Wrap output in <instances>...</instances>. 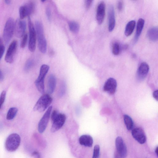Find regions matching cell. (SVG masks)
<instances>
[{
  "instance_id": "cell-18",
  "label": "cell",
  "mask_w": 158,
  "mask_h": 158,
  "mask_svg": "<svg viewBox=\"0 0 158 158\" xmlns=\"http://www.w3.org/2000/svg\"><path fill=\"white\" fill-rule=\"evenodd\" d=\"M79 142L80 144L85 147H91L92 146L93 140L90 135H81L79 138Z\"/></svg>"
},
{
  "instance_id": "cell-30",
  "label": "cell",
  "mask_w": 158,
  "mask_h": 158,
  "mask_svg": "<svg viewBox=\"0 0 158 158\" xmlns=\"http://www.w3.org/2000/svg\"><path fill=\"white\" fill-rule=\"evenodd\" d=\"M6 92L5 90L3 91L0 96V110L4 103L6 97Z\"/></svg>"
},
{
  "instance_id": "cell-37",
  "label": "cell",
  "mask_w": 158,
  "mask_h": 158,
  "mask_svg": "<svg viewBox=\"0 0 158 158\" xmlns=\"http://www.w3.org/2000/svg\"><path fill=\"white\" fill-rule=\"evenodd\" d=\"M32 156L35 158H40V155L39 153L35 151L32 153Z\"/></svg>"
},
{
  "instance_id": "cell-12",
  "label": "cell",
  "mask_w": 158,
  "mask_h": 158,
  "mask_svg": "<svg viewBox=\"0 0 158 158\" xmlns=\"http://www.w3.org/2000/svg\"><path fill=\"white\" fill-rule=\"evenodd\" d=\"M66 118L64 114L59 113L52 121V124L51 129V131L54 132L59 130L64 124Z\"/></svg>"
},
{
  "instance_id": "cell-31",
  "label": "cell",
  "mask_w": 158,
  "mask_h": 158,
  "mask_svg": "<svg viewBox=\"0 0 158 158\" xmlns=\"http://www.w3.org/2000/svg\"><path fill=\"white\" fill-rule=\"evenodd\" d=\"M5 50V47L2 39L0 37V61L2 57Z\"/></svg>"
},
{
  "instance_id": "cell-20",
  "label": "cell",
  "mask_w": 158,
  "mask_h": 158,
  "mask_svg": "<svg viewBox=\"0 0 158 158\" xmlns=\"http://www.w3.org/2000/svg\"><path fill=\"white\" fill-rule=\"evenodd\" d=\"M147 35L150 41L152 42L157 41L158 39V27H153L149 28L147 31Z\"/></svg>"
},
{
  "instance_id": "cell-6",
  "label": "cell",
  "mask_w": 158,
  "mask_h": 158,
  "mask_svg": "<svg viewBox=\"0 0 158 158\" xmlns=\"http://www.w3.org/2000/svg\"><path fill=\"white\" fill-rule=\"evenodd\" d=\"M29 30L28 48L31 52H34L35 49L36 34L35 29L30 17L28 19Z\"/></svg>"
},
{
  "instance_id": "cell-39",
  "label": "cell",
  "mask_w": 158,
  "mask_h": 158,
  "mask_svg": "<svg viewBox=\"0 0 158 158\" xmlns=\"http://www.w3.org/2000/svg\"><path fill=\"white\" fill-rule=\"evenodd\" d=\"M4 79V75L2 71L0 70V82L2 81Z\"/></svg>"
},
{
  "instance_id": "cell-17",
  "label": "cell",
  "mask_w": 158,
  "mask_h": 158,
  "mask_svg": "<svg viewBox=\"0 0 158 158\" xmlns=\"http://www.w3.org/2000/svg\"><path fill=\"white\" fill-rule=\"evenodd\" d=\"M149 70L148 65L145 62H142L139 65L137 71V75L139 79L144 78Z\"/></svg>"
},
{
  "instance_id": "cell-5",
  "label": "cell",
  "mask_w": 158,
  "mask_h": 158,
  "mask_svg": "<svg viewBox=\"0 0 158 158\" xmlns=\"http://www.w3.org/2000/svg\"><path fill=\"white\" fill-rule=\"evenodd\" d=\"M52 100V98L48 94L43 95L36 102L33 107V110L40 112L44 111L50 105Z\"/></svg>"
},
{
  "instance_id": "cell-13",
  "label": "cell",
  "mask_w": 158,
  "mask_h": 158,
  "mask_svg": "<svg viewBox=\"0 0 158 158\" xmlns=\"http://www.w3.org/2000/svg\"><path fill=\"white\" fill-rule=\"evenodd\" d=\"M131 134L133 137L138 143H144L146 140V137L143 130L141 128L136 127L132 129Z\"/></svg>"
},
{
  "instance_id": "cell-1",
  "label": "cell",
  "mask_w": 158,
  "mask_h": 158,
  "mask_svg": "<svg viewBox=\"0 0 158 158\" xmlns=\"http://www.w3.org/2000/svg\"><path fill=\"white\" fill-rule=\"evenodd\" d=\"M35 25L39 49L41 52L44 53L47 50V42L42 24L39 21H36L35 22Z\"/></svg>"
},
{
  "instance_id": "cell-32",
  "label": "cell",
  "mask_w": 158,
  "mask_h": 158,
  "mask_svg": "<svg viewBox=\"0 0 158 158\" xmlns=\"http://www.w3.org/2000/svg\"><path fill=\"white\" fill-rule=\"evenodd\" d=\"M93 0H86L85 2V6L86 9H89L92 3Z\"/></svg>"
},
{
  "instance_id": "cell-29",
  "label": "cell",
  "mask_w": 158,
  "mask_h": 158,
  "mask_svg": "<svg viewBox=\"0 0 158 158\" xmlns=\"http://www.w3.org/2000/svg\"><path fill=\"white\" fill-rule=\"evenodd\" d=\"M28 38V35L27 33H25L20 43V47L22 48H24L27 44Z\"/></svg>"
},
{
  "instance_id": "cell-27",
  "label": "cell",
  "mask_w": 158,
  "mask_h": 158,
  "mask_svg": "<svg viewBox=\"0 0 158 158\" xmlns=\"http://www.w3.org/2000/svg\"><path fill=\"white\" fill-rule=\"evenodd\" d=\"M34 60L31 59H28L26 62L25 66L24 69L25 71L29 70L33 66L34 64Z\"/></svg>"
},
{
  "instance_id": "cell-14",
  "label": "cell",
  "mask_w": 158,
  "mask_h": 158,
  "mask_svg": "<svg viewBox=\"0 0 158 158\" xmlns=\"http://www.w3.org/2000/svg\"><path fill=\"white\" fill-rule=\"evenodd\" d=\"M117 86V83L116 80L114 78H110L105 82L103 89L104 91L112 94L115 92Z\"/></svg>"
},
{
  "instance_id": "cell-4",
  "label": "cell",
  "mask_w": 158,
  "mask_h": 158,
  "mask_svg": "<svg viewBox=\"0 0 158 158\" xmlns=\"http://www.w3.org/2000/svg\"><path fill=\"white\" fill-rule=\"evenodd\" d=\"M49 69L48 65L46 64L42 65L40 67L39 75L35 81L36 88L42 94L44 93V79Z\"/></svg>"
},
{
  "instance_id": "cell-43",
  "label": "cell",
  "mask_w": 158,
  "mask_h": 158,
  "mask_svg": "<svg viewBox=\"0 0 158 158\" xmlns=\"http://www.w3.org/2000/svg\"><path fill=\"white\" fill-rule=\"evenodd\" d=\"M158 148L157 147L156 148L155 150V153L156 154L157 156H158Z\"/></svg>"
},
{
  "instance_id": "cell-3",
  "label": "cell",
  "mask_w": 158,
  "mask_h": 158,
  "mask_svg": "<svg viewBox=\"0 0 158 158\" xmlns=\"http://www.w3.org/2000/svg\"><path fill=\"white\" fill-rule=\"evenodd\" d=\"M20 141V137L18 134L16 133L11 134L6 140L5 147L6 149L10 152L15 151L19 146Z\"/></svg>"
},
{
  "instance_id": "cell-7",
  "label": "cell",
  "mask_w": 158,
  "mask_h": 158,
  "mask_svg": "<svg viewBox=\"0 0 158 158\" xmlns=\"http://www.w3.org/2000/svg\"><path fill=\"white\" fill-rule=\"evenodd\" d=\"M35 7V4L32 1H30L21 6L19 10L20 19H23L27 17H29L34 12Z\"/></svg>"
},
{
  "instance_id": "cell-9",
  "label": "cell",
  "mask_w": 158,
  "mask_h": 158,
  "mask_svg": "<svg viewBox=\"0 0 158 158\" xmlns=\"http://www.w3.org/2000/svg\"><path fill=\"white\" fill-rule=\"evenodd\" d=\"M26 28L25 21L20 19H17L15 23L14 33L15 36L19 38L23 37L25 34Z\"/></svg>"
},
{
  "instance_id": "cell-23",
  "label": "cell",
  "mask_w": 158,
  "mask_h": 158,
  "mask_svg": "<svg viewBox=\"0 0 158 158\" xmlns=\"http://www.w3.org/2000/svg\"><path fill=\"white\" fill-rule=\"evenodd\" d=\"M124 121L127 128L131 130L133 128L134 123L131 118L127 114H125L123 117Z\"/></svg>"
},
{
  "instance_id": "cell-40",
  "label": "cell",
  "mask_w": 158,
  "mask_h": 158,
  "mask_svg": "<svg viewBox=\"0 0 158 158\" xmlns=\"http://www.w3.org/2000/svg\"><path fill=\"white\" fill-rule=\"evenodd\" d=\"M114 158H122L119 155L116 151L114 154Z\"/></svg>"
},
{
  "instance_id": "cell-28",
  "label": "cell",
  "mask_w": 158,
  "mask_h": 158,
  "mask_svg": "<svg viewBox=\"0 0 158 158\" xmlns=\"http://www.w3.org/2000/svg\"><path fill=\"white\" fill-rule=\"evenodd\" d=\"M100 147L98 145H95L94 148L92 158H99L100 155Z\"/></svg>"
},
{
  "instance_id": "cell-36",
  "label": "cell",
  "mask_w": 158,
  "mask_h": 158,
  "mask_svg": "<svg viewBox=\"0 0 158 158\" xmlns=\"http://www.w3.org/2000/svg\"><path fill=\"white\" fill-rule=\"evenodd\" d=\"M65 91V85L63 84L61 86V89L59 93V95L60 96H63Z\"/></svg>"
},
{
  "instance_id": "cell-16",
  "label": "cell",
  "mask_w": 158,
  "mask_h": 158,
  "mask_svg": "<svg viewBox=\"0 0 158 158\" xmlns=\"http://www.w3.org/2000/svg\"><path fill=\"white\" fill-rule=\"evenodd\" d=\"M108 30L112 31L114 29L115 24V19L114 8L112 5L109 6L108 11Z\"/></svg>"
},
{
  "instance_id": "cell-2",
  "label": "cell",
  "mask_w": 158,
  "mask_h": 158,
  "mask_svg": "<svg viewBox=\"0 0 158 158\" xmlns=\"http://www.w3.org/2000/svg\"><path fill=\"white\" fill-rule=\"evenodd\" d=\"M15 22L14 19L9 18L6 23L3 32V39L5 44H8L14 32Z\"/></svg>"
},
{
  "instance_id": "cell-10",
  "label": "cell",
  "mask_w": 158,
  "mask_h": 158,
  "mask_svg": "<svg viewBox=\"0 0 158 158\" xmlns=\"http://www.w3.org/2000/svg\"><path fill=\"white\" fill-rule=\"evenodd\" d=\"M52 107L50 106L38 124V131L40 133H43L47 126L50 116Z\"/></svg>"
},
{
  "instance_id": "cell-41",
  "label": "cell",
  "mask_w": 158,
  "mask_h": 158,
  "mask_svg": "<svg viewBox=\"0 0 158 158\" xmlns=\"http://www.w3.org/2000/svg\"><path fill=\"white\" fill-rule=\"evenodd\" d=\"M4 2L7 5L10 4V3L11 2L10 0H4Z\"/></svg>"
},
{
  "instance_id": "cell-35",
  "label": "cell",
  "mask_w": 158,
  "mask_h": 158,
  "mask_svg": "<svg viewBox=\"0 0 158 158\" xmlns=\"http://www.w3.org/2000/svg\"><path fill=\"white\" fill-rule=\"evenodd\" d=\"M59 114L58 111L56 110H54L53 111L51 115V118L52 122L57 116Z\"/></svg>"
},
{
  "instance_id": "cell-11",
  "label": "cell",
  "mask_w": 158,
  "mask_h": 158,
  "mask_svg": "<svg viewBox=\"0 0 158 158\" xmlns=\"http://www.w3.org/2000/svg\"><path fill=\"white\" fill-rule=\"evenodd\" d=\"M116 152L122 158H125L127 155L126 146L122 138L120 136L117 137L115 140Z\"/></svg>"
},
{
  "instance_id": "cell-22",
  "label": "cell",
  "mask_w": 158,
  "mask_h": 158,
  "mask_svg": "<svg viewBox=\"0 0 158 158\" xmlns=\"http://www.w3.org/2000/svg\"><path fill=\"white\" fill-rule=\"evenodd\" d=\"M135 26V22L132 20L129 22L127 24L125 28L124 33L126 36H129L133 32Z\"/></svg>"
},
{
  "instance_id": "cell-24",
  "label": "cell",
  "mask_w": 158,
  "mask_h": 158,
  "mask_svg": "<svg viewBox=\"0 0 158 158\" xmlns=\"http://www.w3.org/2000/svg\"><path fill=\"white\" fill-rule=\"evenodd\" d=\"M18 111V109L15 107H12L8 110L6 116V119L11 120L13 119L16 116Z\"/></svg>"
},
{
  "instance_id": "cell-33",
  "label": "cell",
  "mask_w": 158,
  "mask_h": 158,
  "mask_svg": "<svg viewBox=\"0 0 158 158\" xmlns=\"http://www.w3.org/2000/svg\"><path fill=\"white\" fill-rule=\"evenodd\" d=\"M123 2L122 0L119 1L117 4V8L118 10L121 11L123 9Z\"/></svg>"
},
{
  "instance_id": "cell-8",
  "label": "cell",
  "mask_w": 158,
  "mask_h": 158,
  "mask_svg": "<svg viewBox=\"0 0 158 158\" xmlns=\"http://www.w3.org/2000/svg\"><path fill=\"white\" fill-rule=\"evenodd\" d=\"M17 44V41L16 40H14L9 45L5 58V60L7 63L11 64L14 61Z\"/></svg>"
},
{
  "instance_id": "cell-38",
  "label": "cell",
  "mask_w": 158,
  "mask_h": 158,
  "mask_svg": "<svg viewBox=\"0 0 158 158\" xmlns=\"http://www.w3.org/2000/svg\"><path fill=\"white\" fill-rule=\"evenodd\" d=\"M158 91L156 90L154 91L153 93V98L156 100H158Z\"/></svg>"
},
{
  "instance_id": "cell-26",
  "label": "cell",
  "mask_w": 158,
  "mask_h": 158,
  "mask_svg": "<svg viewBox=\"0 0 158 158\" xmlns=\"http://www.w3.org/2000/svg\"><path fill=\"white\" fill-rule=\"evenodd\" d=\"M120 48L119 44L117 42L113 43L112 45V52L115 55H118L120 52Z\"/></svg>"
},
{
  "instance_id": "cell-34",
  "label": "cell",
  "mask_w": 158,
  "mask_h": 158,
  "mask_svg": "<svg viewBox=\"0 0 158 158\" xmlns=\"http://www.w3.org/2000/svg\"><path fill=\"white\" fill-rule=\"evenodd\" d=\"M46 13L48 19L50 20L51 18V11L49 7H48L46 8Z\"/></svg>"
},
{
  "instance_id": "cell-21",
  "label": "cell",
  "mask_w": 158,
  "mask_h": 158,
  "mask_svg": "<svg viewBox=\"0 0 158 158\" xmlns=\"http://www.w3.org/2000/svg\"><path fill=\"white\" fill-rule=\"evenodd\" d=\"M145 21L142 19H139L138 21L135 34V41L136 42L138 40L143 29Z\"/></svg>"
},
{
  "instance_id": "cell-25",
  "label": "cell",
  "mask_w": 158,
  "mask_h": 158,
  "mask_svg": "<svg viewBox=\"0 0 158 158\" xmlns=\"http://www.w3.org/2000/svg\"><path fill=\"white\" fill-rule=\"evenodd\" d=\"M69 27L71 31L73 33L76 34L79 31L80 26L76 22L72 21L69 22Z\"/></svg>"
},
{
  "instance_id": "cell-19",
  "label": "cell",
  "mask_w": 158,
  "mask_h": 158,
  "mask_svg": "<svg viewBox=\"0 0 158 158\" xmlns=\"http://www.w3.org/2000/svg\"><path fill=\"white\" fill-rule=\"evenodd\" d=\"M56 79L52 74L49 76L47 82L48 91L49 94H52L54 91L56 86Z\"/></svg>"
},
{
  "instance_id": "cell-15",
  "label": "cell",
  "mask_w": 158,
  "mask_h": 158,
  "mask_svg": "<svg viewBox=\"0 0 158 158\" xmlns=\"http://www.w3.org/2000/svg\"><path fill=\"white\" fill-rule=\"evenodd\" d=\"M105 4L104 2L102 1L98 4L97 7L96 19L99 24H101L104 19L105 15Z\"/></svg>"
},
{
  "instance_id": "cell-42",
  "label": "cell",
  "mask_w": 158,
  "mask_h": 158,
  "mask_svg": "<svg viewBox=\"0 0 158 158\" xmlns=\"http://www.w3.org/2000/svg\"><path fill=\"white\" fill-rule=\"evenodd\" d=\"M127 47L128 45L127 44H125L122 47V49H123L125 50L127 48Z\"/></svg>"
}]
</instances>
